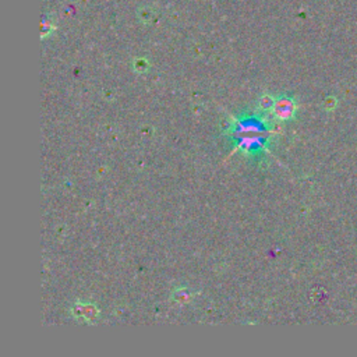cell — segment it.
Segmentation results:
<instances>
[{"label":"cell","instance_id":"obj_1","mask_svg":"<svg viewBox=\"0 0 357 357\" xmlns=\"http://www.w3.org/2000/svg\"><path fill=\"white\" fill-rule=\"evenodd\" d=\"M233 137L237 146L244 152L258 151L267 144V131L264 130L260 121L243 120L237 121Z\"/></svg>","mask_w":357,"mask_h":357},{"label":"cell","instance_id":"obj_2","mask_svg":"<svg viewBox=\"0 0 357 357\" xmlns=\"http://www.w3.org/2000/svg\"><path fill=\"white\" fill-rule=\"evenodd\" d=\"M71 316L76 320H81V321L88 322V324H94L99 320L101 317V311L99 308L92 304V303L86 302H77L71 306Z\"/></svg>","mask_w":357,"mask_h":357},{"label":"cell","instance_id":"obj_3","mask_svg":"<svg viewBox=\"0 0 357 357\" xmlns=\"http://www.w3.org/2000/svg\"><path fill=\"white\" fill-rule=\"evenodd\" d=\"M297 105L296 101L293 99L292 96L282 95L275 101V106H274V116L277 117L278 120L281 121H289L292 120L293 117L296 116Z\"/></svg>","mask_w":357,"mask_h":357},{"label":"cell","instance_id":"obj_4","mask_svg":"<svg viewBox=\"0 0 357 357\" xmlns=\"http://www.w3.org/2000/svg\"><path fill=\"white\" fill-rule=\"evenodd\" d=\"M193 299V292L192 289L188 287H179L176 290H173L172 293V300L176 303H180V304H187V303L192 302Z\"/></svg>","mask_w":357,"mask_h":357},{"label":"cell","instance_id":"obj_5","mask_svg":"<svg viewBox=\"0 0 357 357\" xmlns=\"http://www.w3.org/2000/svg\"><path fill=\"white\" fill-rule=\"evenodd\" d=\"M275 101H277V99H274V96L272 95L264 94V95L260 96V99H258V106H260V109L264 112L272 111L274 106H275Z\"/></svg>","mask_w":357,"mask_h":357},{"label":"cell","instance_id":"obj_6","mask_svg":"<svg viewBox=\"0 0 357 357\" xmlns=\"http://www.w3.org/2000/svg\"><path fill=\"white\" fill-rule=\"evenodd\" d=\"M338 106V99L335 96H327L324 99V103H322V108L327 112H332Z\"/></svg>","mask_w":357,"mask_h":357},{"label":"cell","instance_id":"obj_7","mask_svg":"<svg viewBox=\"0 0 357 357\" xmlns=\"http://www.w3.org/2000/svg\"><path fill=\"white\" fill-rule=\"evenodd\" d=\"M134 70L137 73H145L148 70V61L145 59H138L134 61Z\"/></svg>","mask_w":357,"mask_h":357}]
</instances>
